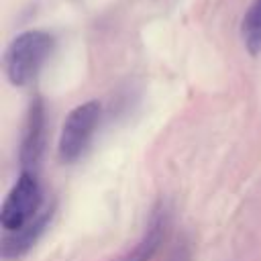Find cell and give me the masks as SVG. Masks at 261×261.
Returning a JSON list of instances; mask_svg holds the SVG:
<instances>
[{
	"mask_svg": "<svg viewBox=\"0 0 261 261\" xmlns=\"http://www.w3.org/2000/svg\"><path fill=\"white\" fill-rule=\"evenodd\" d=\"M55 39L51 33L31 29L16 35L4 51V73L16 88L29 86L53 53Z\"/></svg>",
	"mask_w": 261,
	"mask_h": 261,
	"instance_id": "6da1fadb",
	"label": "cell"
},
{
	"mask_svg": "<svg viewBox=\"0 0 261 261\" xmlns=\"http://www.w3.org/2000/svg\"><path fill=\"white\" fill-rule=\"evenodd\" d=\"M43 208V192L37 173L22 169L2 204L0 224L4 232L18 230L24 224H29Z\"/></svg>",
	"mask_w": 261,
	"mask_h": 261,
	"instance_id": "7a4b0ae2",
	"label": "cell"
},
{
	"mask_svg": "<svg viewBox=\"0 0 261 261\" xmlns=\"http://www.w3.org/2000/svg\"><path fill=\"white\" fill-rule=\"evenodd\" d=\"M100 116L102 106L96 100L84 102L67 114L57 143V155L63 163H73L86 153L98 128Z\"/></svg>",
	"mask_w": 261,
	"mask_h": 261,
	"instance_id": "3957f363",
	"label": "cell"
},
{
	"mask_svg": "<svg viewBox=\"0 0 261 261\" xmlns=\"http://www.w3.org/2000/svg\"><path fill=\"white\" fill-rule=\"evenodd\" d=\"M45 130H47V110L39 96H35L27 108V116L20 133L18 161L22 169L35 171L45 151Z\"/></svg>",
	"mask_w": 261,
	"mask_h": 261,
	"instance_id": "277c9868",
	"label": "cell"
},
{
	"mask_svg": "<svg viewBox=\"0 0 261 261\" xmlns=\"http://www.w3.org/2000/svg\"><path fill=\"white\" fill-rule=\"evenodd\" d=\"M53 214H55V204H49L22 228L12 230V232H4L2 245H0L2 259L4 261H16V259L24 257L37 245V241L43 237V232L49 228Z\"/></svg>",
	"mask_w": 261,
	"mask_h": 261,
	"instance_id": "5b68a950",
	"label": "cell"
},
{
	"mask_svg": "<svg viewBox=\"0 0 261 261\" xmlns=\"http://www.w3.org/2000/svg\"><path fill=\"white\" fill-rule=\"evenodd\" d=\"M167 224H169L167 208L163 202H157L153 206V210L149 212V218H147V224H145L141 239L124 255H120L116 261H151L157 255V251L165 239Z\"/></svg>",
	"mask_w": 261,
	"mask_h": 261,
	"instance_id": "8992f818",
	"label": "cell"
},
{
	"mask_svg": "<svg viewBox=\"0 0 261 261\" xmlns=\"http://www.w3.org/2000/svg\"><path fill=\"white\" fill-rule=\"evenodd\" d=\"M243 45L251 55L261 53V0H253L241 22Z\"/></svg>",
	"mask_w": 261,
	"mask_h": 261,
	"instance_id": "52a82bcc",
	"label": "cell"
}]
</instances>
